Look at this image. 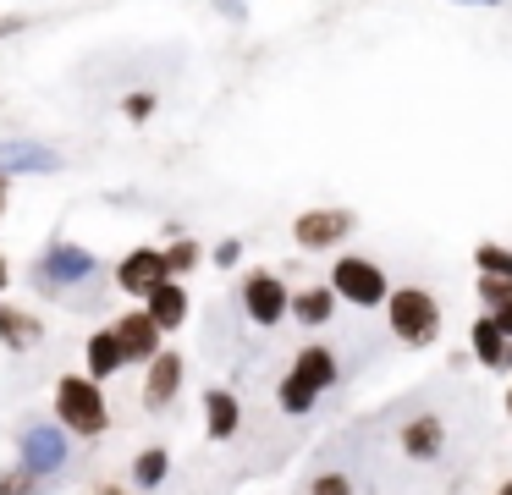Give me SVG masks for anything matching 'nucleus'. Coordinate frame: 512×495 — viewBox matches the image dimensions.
<instances>
[{
  "mask_svg": "<svg viewBox=\"0 0 512 495\" xmlns=\"http://www.w3.org/2000/svg\"><path fill=\"white\" fill-rule=\"evenodd\" d=\"M342 380V363H336V352L325 347V341H309V347H298V358H292V369L281 374L276 385V407L292 418L314 413V402H320L331 385Z\"/></svg>",
  "mask_w": 512,
  "mask_h": 495,
  "instance_id": "f257e3e1",
  "label": "nucleus"
},
{
  "mask_svg": "<svg viewBox=\"0 0 512 495\" xmlns=\"http://www.w3.org/2000/svg\"><path fill=\"white\" fill-rule=\"evenodd\" d=\"M56 424L72 440H100L111 429V402H105V385L89 374H61L56 380Z\"/></svg>",
  "mask_w": 512,
  "mask_h": 495,
  "instance_id": "f03ea898",
  "label": "nucleus"
},
{
  "mask_svg": "<svg viewBox=\"0 0 512 495\" xmlns=\"http://www.w3.org/2000/svg\"><path fill=\"white\" fill-rule=\"evenodd\" d=\"M386 325L408 352H424V347L441 341V303H435V292H424V286H391Z\"/></svg>",
  "mask_w": 512,
  "mask_h": 495,
  "instance_id": "7ed1b4c3",
  "label": "nucleus"
},
{
  "mask_svg": "<svg viewBox=\"0 0 512 495\" xmlns=\"http://www.w3.org/2000/svg\"><path fill=\"white\" fill-rule=\"evenodd\" d=\"M94 270H100V259H94L83 242L56 237V242H45V253H39V264H34V286L45 297H67V292H78V286H89Z\"/></svg>",
  "mask_w": 512,
  "mask_h": 495,
  "instance_id": "20e7f679",
  "label": "nucleus"
},
{
  "mask_svg": "<svg viewBox=\"0 0 512 495\" xmlns=\"http://www.w3.org/2000/svg\"><path fill=\"white\" fill-rule=\"evenodd\" d=\"M17 462H23L39 484L61 479V473H67V462H72V435L61 424L34 418V424H23V435H17Z\"/></svg>",
  "mask_w": 512,
  "mask_h": 495,
  "instance_id": "39448f33",
  "label": "nucleus"
},
{
  "mask_svg": "<svg viewBox=\"0 0 512 495\" xmlns=\"http://www.w3.org/2000/svg\"><path fill=\"white\" fill-rule=\"evenodd\" d=\"M331 292L353 308H386V297H391L386 264L364 259V253H342V259L331 264Z\"/></svg>",
  "mask_w": 512,
  "mask_h": 495,
  "instance_id": "423d86ee",
  "label": "nucleus"
},
{
  "mask_svg": "<svg viewBox=\"0 0 512 495\" xmlns=\"http://www.w3.org/2000/svg\"><path fill=\"white\" fill-rule=\"evenodd\" d=\"M237 303H243L248 325H259V330H270V325H281V319H292V292H287V281H281L276 270H248V275H243V292H237Z\"/></svg>",
  "mask_w": 512,
  "mask_h": 495,
  "instance_id": "0eeeda50",
  "label": "nucleus"
},
{
  "mask_svg": "<svg viewBox=\"0 0 512 495\" xmlns=\"http://www.w3.org/2000/svg\"><path fill=\"white\" fill-rule=\"evenodd\" d=\"M353 226H358L353 209H303V215L292 220V242H298L303 253H331L353 237Z\"/></svg>",
  "mask_w": 512,
  "mask_h": 495,
  "instance_id": "6e6552de",
  "label": "nucleus"
},
{
  "mask_svg": "<svg viewBox=\"0 0 512 495\" xmlns=\"http://www.w3.org/2000/svg\"><path fill=\"white\" fill-rule=\"evenodd\" d=\"M182 380H188V363H182V352L160 347L155 358L144 363V407H149V413H166V407L177 402Z\"/></svg>",
  "mask_w": 512,
  "mask_h": 495,
  "instance_id": "1a4fd4ad",
  "label": "nucleus"
},
{
  "mask_svg": "<svg viewBox=\"0 0 512 495\" xmlns=\"http://www.w3.org/2000/svg\"><path fill=\"white\" fill-rule=\"evenodd\" d=\"M160 281H171L166 253H160V248H127L122 253V264H116V286H122L127 297H138V303H144Z\"/></svg>",
  "mask_w": 512,
  "mask_h": 495,
  "instance_id": "9d476101",
  "label": "nucleus"
},
{
  "mask_svg": "<svg viewBox=\"0 0 512 495\" xmlns=\"http://www.w3.org/2000/svg\"><path fill=\"white\" fill-rule=\"evenodd\" d=\"M61 165L67 160L39 138H0V171L6 176H56Z\"/></svg>",
  "mask_w": 512,
  "mask_h": 495,
  "instance_id": "9b49d317",
  "label": "nucleus"
},
{
  "mask_svg": "<svg viewBox=\"0 0 512 495\" xmlns=\"http://www.w3.org/2000/svg\"><path fill=\"white\" fill-rule=\"evenodd\" d=\"M116 341H122L127 363H149L160 347H166V330L149 319V308H127V314H116Z\"/></svg>",
  "mask_w": 512,
  "mask_h": 495,
  "instance_id": "f8f14e48",
  "label": "nucleus"
},
{
  "mask_svg": "<svg viewBox=\"0 0 512 495\" xmlns=\"http://www.w3.org/2000/svg\"><path fill=\"white\" fill-rule=\"evenodd\" d=\"M468 352H474L490 374H512V336L490 314H479L474 325H468Z\"/></svg>",
  "mask_w": 512,
  "mask_h": 495,
  "instance_id": "ddd939ff",
  "label": "nucleus"
},
{
  "mask_svg": "<svg viewBox=\"0 0 512 495\" xmlns=\"http://www.w3.org/2000/svg\"><path fill=\"white\" fill-rule=\"evenodd\" d=\"M45 341V319L0 297V352H34Z\"/></svg>",
  "mask_w": 512,
  "mask_h": 495,
  "instance_id": "4468645a",
  "label": "nucleus"
},
{
  "mask_svg": "<svg viewBox=\"0 0 512 495\" xmlns=\"http://www.w3.org/2000/svg\"><path fill=\"white\" fill-rule=\"evenodd\" d=\"M397 440H402V451H408L413 462H435L446 451V424L435 413H413L408 424L397 429Z\"/></svg>",
  "mask_w": 512,
  "mask_h": 495,
  "instance_id": "2eb2a0df",
  "label": "nucleus"
},
{
  "mask_svg": "<svg viewBox=\"0 0 512 495\" xmlns=\"http://www.w3.org/2000/svg\"><path fill=\"white\" fill-rule=\"evenodd\" d=\"M144 308H149V319H155V325L171 336V330H182V325H188V308H193V297H188V286H182L177 275H171V281H160L155 292L144 297Z\"/></svg>",
  "mask_w": 512,
  "mask_h": 495,
  "instance_id": "dca6fc26",
  "label": "nucleus"
},
{
  "mask_svg": "<svg viewBox=\"0 0 512 495\" xmlns=\"http://www.w3.org/2000/svg\"><path fill=\"white\" fill-rule=\"evenodd\" d=\"M237 429H243V402H237L226 385H210V391H204V435L232 440Z\"/></svg>",
  "mask_w": 512,
  "mask_h": 495,
  "instance_id": "f3484780",
  "label": "nucleus"
},
{
  "mask_svg": "<svg viewBox=\"0 0 512 495\" xmlns=\"http://www.w3.org/2000/svg\"><path fill=\"white\" fill-rule=\"evenodd\" d=\"M336 303H342V297L331 292V281H314V286H298V292H292V319H298L303 330H320V325H331Z\"/></svg>",
  "mask_w": 512,
  "mask_h": 495,
  "instance_id": "a211bd4d",
  "label": "nucleus"
},
{
  "mask_svg": "<svg viewBox=\"0 0 512 495\" xmlns=\"http://www.w3.org/2000/svg\"><path fill=\"white\" fill-rule=\"evenodd\" d=\"M83 358H89V369H83V374H89V380H111V374H122L127 369V352H122V341H116V330L111 325H105V330H94V336H89V347H83Z\"/></svg>",
  "mask_w": 512,
  "mask_h": 495,
  "instance_id": "6ab92c4d",
  "label": "nucleus"
},
{
  "mask_svg": "<svg viewBox=\"0 0 512 495\" xmlns=\"http://www.w3.org/2000/svg\"><path fill=\"white\" fill-rule=\"evenodd\" d=\"M166 479H171V451L166 446H144L133 457V490L149 495V490H160Z\"/></svg>",
  "mask_w": 512,
  "mask_h": 495,
  "instance_id": "aec40b11",
  "label": "nucleus"
},
{
  "mask_svg": "<svg viewBox=\"0 0 512 495\" xmlns=\"http://www.w3.org/2000/svg\"><path fill=\"white\" fill-rule=\"evenodd\" d=\"M160 253H166V270L177 275V281H182V275H193V270H199L204 259H210V253L199 248V237H188V231H182V237H171V242H166V248H160Z\"/></svg>",
  "mask_w": 512,
  "mask_h": 495,
  "instance_id": "412c9836",
  "label": "nucleus"
},
{
  "mask_svg": "<svg viewBox=\"0 0 512 495\" xmlns=\"http://www.w3.org/2000/svg\"><path fill=\"white\" fill-rule=\"evenodd\" d=\"M474 297H479V308H485V314H501V308H512V275H479Z\"/></svg>",
  "mask_w": 512,
  "mask_h": 495,
  "instance_id": "4be33fe9",
  "label": "nucleus"
},
{
  "mask_svg": "<svg viewBox=\"0 0 512 495\" xmlns=\"http://www.w3.org/2000/svg\"><path fill=\"white\" fill-rule=\"evenodd\" d=\"M474 270L479 275H512V248H507V242H479V248H474Z\"/></svg>",
  "mask_w": 512,
  "mask_h": 495,
  "instance_id": "5701e85b",
  "label": "nucleus"
},
{
  "mask_svg": "<svg viewBox=\"0 0 512 495\" xmlns=\"http://www.w3.org/2000/svg\"><path fill=\"white\" fill-rule=\"evenodd\" d=\"M160 110V94L155 88H133V94H122V116L127 121H149Z\"/></svg>",
  "mask_w": 512,
  "mask_h": 495,
  "instance_id": "b1692460",
  "label": "nucleus"
},
{
  "mask_svg": "<svg viewBox=\"0 0 512 495\" xmlns=\"http://www.w3.org/2000/svg\"><path fill=\"white\" fill-rule=\"evenodd\" d=\"M0 495H39V479L23 462H12V468H0Z\"/></svg>",
  "mask_w": 512,
  "mask_h": 495,
  "instance_id": "393cba45",
  "label": "nucleus"
},
{
  "mask_svg": "<svg viewBox=\"0 0 512 495\" xmlns=\"http://www.w3.org/2000/svg\"><path fill=\"white\" fill-rule=\"evenodd\" d=\"M210 264L215 270H237V264H243V237H221L210 248Z\"/></svg>",
  "mask_w": 512,
  "mask_h": 495,
  "instance_id": "a878e982",
  "label": "nucleus"
},
{
  "mask_svg": "<svg viewBox=\"0 0 512 495\" xmlns=\"http://www.w3.org/2000/svg\"><path fill=\"white\" fill-rule=\"evenodd\" d=\"M309 495H353V479L347 473H314V484H309Z\"/></svg>",
  "mask_w": 512,
  "mask_h": 495,
  "instance_id": "bb28decb",
  "label": "nucleus"
},
{
  "mask_svg": "<svg viewBox=\"0 0 512 495\" xmlns=\"http://www.w3.org/2000/svg\"><path fill=\"white\" fill-rule=\"evenodd\" d=\"M6 209H12V176L0 171V220H6Z\"/></svg>",
  "mask_w": 512,
  "mask_h": 495,
  "instance_id": "cd10ccee",
  "label": "nucleus"
},
{
  "mask_svg": "<svg viewBox=\"0 0 512 495\" xmlns=\"http://www.w3.org/2000/svg\"><path fill=\"white\" fill-rule=\"evenodd\" d=\"M12 286V264H6V253H0V292Z\"/></svg>",
  "mask_w": 512,
  "mask_h": 495,
  "instance_id": "c85d7f7f",
  "label": "nucleus"
},
{
  "mask_svg": "<svg viewBox=\"0 0 512 495\" xmlns=\"http://www.w3.org/2000/svg\"><path fill=\"white\" fill-rule=\"evenodd\" d=\"M452 6H501V0H452Z\"/></svg>",
  "mask_w": 512,
  "mask_h": 495,
  "instance_id": "c756f323",
  "label": "nucleus"
},
{
  "mask_svg": "<svg viewBox=\"0 0 512 495\" xmlns=\"http://www.w3.org/2000/svg\"><path fill=\"white\" fill-rule=\"evenodd\" d=\"M496 495H512V479H507V484H496Z\"/></svg>",
  "mask_w": 512,
  "mask_h": 495,
  "instance_id": "7c9ffc66",
  "label": "nucleus"
},
{
  "mask_svg": "<svg viewBox=\"0 0 512 495\" xmlns=\"http://www.w3.org/2000/svg\"><path fill=\"white\" fill-rule=\"evenodd\" d=\"M507 418H512V380H507Z\"/></svg>",
  "mask_w": 512,
  "mask_h": 495,
  "instance_id": "2f4dec72",
  "label": "nucleus"
}]
</instances>
